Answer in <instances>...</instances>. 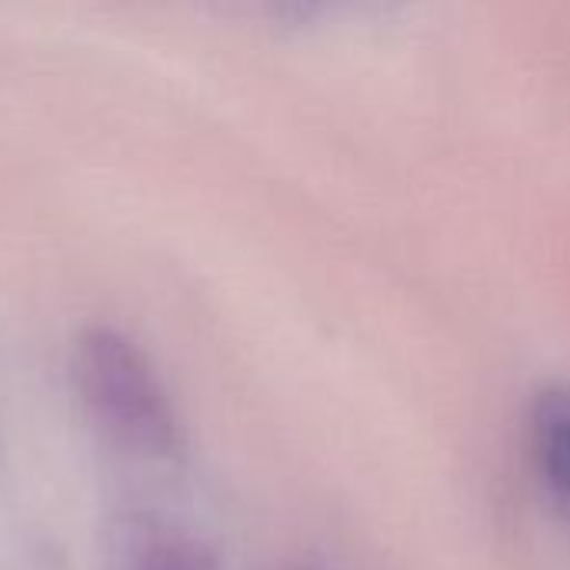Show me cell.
I'll return each mask as SVG.
<instances>
[{
	"mask_svg": "<svg viewBox=\"0 0 570 570\" xmlns=\"http://www.w3.org/2000/svg\"><path fill=\"white\" fill-rule=\"evenodd\" d=\"M77 391L94 421L127 451L164 458L180 431L170 397L144 351L114 327H90L73 351Z\"/></svg>",
	"mask_w": 570,
	"mask_h": 570,
	"instance_id": "6da1fadb",
	"label": "cell"
},
{
	"mask_svg": "<svg viewBox=\"0 0 570 570\" xmlns=\"http://www.w3.org/2000/svg\"><path fill=\"white\" fill-rule=\"evenodd\" d=\"M534 454L551 498L570 514V391H544L534 404Z\"/></svg>",
	"mask_w": 570,
	"mask_h": 570,
	"instance_id": "7a4b0ae2",
	"label": "cell"
},
{
	"mask_svg": "<svg viewBox=\"0 0 570 570\" xmlns=\"http://www.w3.org/2000/svg\"><path fill=\"white\" fill-rule=\"evenodd\" d=\"M130 564L127 570H200L194 554L170 538H140L130 544Z\"/></svg>",
	"mask_w": 570,
	"mask_h": 570,
	"instance_id": "3957f363",
	"label": "cell"
}]
</instances>
